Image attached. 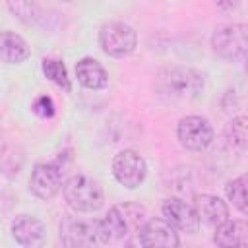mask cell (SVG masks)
Segmentation results:
<instances>
[{
	"instance_id": "6da1fadb",
	"label": "cell",
	"mask_w": 248,
	"mask_h": 248,
	"mask_svg": "<svg viewBox=\"0 0 248 248\" xmlns=\"http://www.w3.org/2000/svg\"><path fill=\"white\" fill-rule=\"evenodd\" d=\"M145 221H147V213L138 203L124 202L112 205L103 219L95 221L97 244H112L128 238L130 234H138Z\"/></svg>"
},
{
	"instance_id": "7a4b0ae2",
	"label": "cell",
	"mask_w": 248,
	"mask_h": 248,
	"mask_svg": "<svg viewBox=\"0 0 248 248\" xmlns=\"http://www.w3.org/2000/svg\"><path fill=\"white\" fill-rule=\"evenodd\" d=\"M155 89L161 97L170 101H192L203 91V76L190 66L163 68L157 72Z\"/></svg>"
},
{
	"instance_id": "3957f363",
	"label": "cell",
	"mask_w": 248,
	"mask_h": 248,
	"mask_svg": "<svg viewBox=\"0 0 248 248\" xmlns=\"http://www.w3.org/2000/svg\"><path fill=\"white\" fill-rule=\"evenodd\" d=\"M62 194L66 203L79 213H95L105 202L103 188L97 180L85 174H74L62 184Z\"/></svg>"
},
{
	"instance_id": "277c9868",
	"label": "cell",
	"mask_w": 248,
	"mask_h": 248,
	"mask_svg": "<svg viewBox=\"0 0 248 248\" xmlns=\"http://www.w3.org/2000/svg\"><path fill=\"white\" fill-rule=\"evenodd\" d=\"M213 52L225 60H240L248 48V27L244 23H225L211 35Z\"/></svg>"
},
{
	"instance_id": "5b68a950",
	"label": "cell",
	"mask_w": 248,
	"mask_h": 248,
	"mask_svg": "<svg viewBox=\"0 0 248 248\" xmlns=\"http://www.w3.org/2000/svg\"><path fill=\"white\" fill-rule=\"evenodd\" d=\"M138 35L124 21H108L99 29V46L112 58H124L136 50Z\"/></svg>"
},
{
	"instance_id": "8992f818",
	"label": "cell",
	"mask_w": 248,
	"mask_h": 248,
	"mask_svg": "<svg viewBox=\"0 0 248 248\" xmlns=\"http://www.w3.org/2000/svg\"><path fill=\"white\" fill-rule=\"evenodd\" d=\"M112 176L124 188H138L147 176L145 159L134 149H122L112 159Z\"/></svg>"
},
{
	"instance_id": "52a82bcc",
	"label": "cell",
	"mask_w": 248,
	"mask_h": 248,
	"mask_svg": "<svg viewBox=\"0 0 248 248\" xmlns=\"http://www.w3.org/2000/svg\"><path fill=\"white\" fill-rule=\"evenodd\" d=\"M176 138L182 147L190 151H203L213 141V128L207 118L190 114L178 120L176 126Z\"/></svg>"
},
{
	"instance_id": "ba28073f",
	"label": "cell",
	"mask_w": 248,
	"mask_h": 248,
	"mask_svg": "<svg viewBox=\"0 0 248 248\" xmlns=\"http://www.w3.org/2000/svg\"><path fill=\"white\" fill-rule=\"evenodd\" d=\"M64 167L58 163H37L29 176V190L39 200H52L62 190Z\"/></svg>"
},
{
	"instance_id": "9c48e42d",
	"label": "cell",
	"mask_w": 248,
	"mask_h": 248,
	"mask_svg": "<svg viewBox=\"0 0 248 248\" xmlns=\"http://www.w3.org/2000/svg\"><path fill=\"white\" fill-rule=\"evenodd\" d=\"M163 219L176 231V232H186L194 234L200 229V217L194 209V205L178 200V198H169L161 205Z\"/></svg>"
},
{
	"instance_id": "30bf717a",
	"label": "cell",
	"mask_w": 248,
	"mask_h": 248,
	"mask_svg": "<svg viewBox=\"0 0 248 248\" xmlns=\"http://www.w3.org/2000/svg\"><path fill=\"white\" fill-rule=\"evenodd\" d=\"M138 244L143 248H174L180 240L176 231L165 219H149L138 232Z\"/></svg>"
},
{
	"instance_id": "8fae6325",
	"label": "cell",
	"mask_w": 248,
	"mask_h": 248,
	"mask_svg": "<svg viewBox=\"0 0 248 248\" xmlns=\"http://www.w3.org/2000/svg\"><path fill=\"white\" fill-rule=\"evenodd\" d=\"M12 236L21 246H41L45 242V225L35 215H17L10 225Z\"/></svg>"
},
{
	"instance_id": "7c38bea8",
	"label": "cell",
	"mask_w": 248,
	"mask_h": 248,
	"mask_svg": "<svg viewBox=\"0 0 248 248\" xmlns=\"http://www.w3.org/2000/svg\"><path fill=\"white\" fill-rule=\"evenodd\" d=\"M194 209L200 217V223L203 221L209 227H217L231 217L229 205L213 194H198L194 198Z\"/></svg>"
},
{
	"instance_id": "4fadbf2b",
	"label": "cell",
	"mask_w": 248,
	"mask_h": 248,
	"mask_svg": "<svg viewBox=\"0 0 248 248\" xmlns=\"http://www.w3.org/2000/svg\"><path fill=\"white\" fill-rule=\"evenodd\" d=\"M213 242L223 248H246L248 246V223L244 219H227L215 227Z\"/></svg>"
},
{
	"instance_id": "5bb4252c",
	"label": "cell",
	"mask_w": 248,
	"mask_h": 248,
	"mask_svg": "<svg viewBox=\"0 0 248 248\" xmlns=\"http://www.w3.org/2000/svg\"><path fill=\"white\" fill-rule=\"evenodd\" d=\"M76 78L79 81V85H83L85 89H105L108 85V72L103 68V64L95 58H81L76 62Z\"/></svg>"
},
{
	"instance_id": "9a60e30c",
	"label": "cell",
	"mask_w": 248,
	"mask_h": 248,
	"mask_svg": "<svg viewBox=\"0 0 248 248\" xmlns=\"http://www.w3.org/2000/svg\"><path fill=\"white\" fill-rule=\"evenodd\" d=\"M60 238H62V244H66V246H91V244H97L95 221L68 219L60 229Z\"/></svg>"
},
{
	"instance_id": "2e32d148",
	"label": "cell",
	"mask_w": 248,
	"mask_h": 248,
	"mask_svg": "<svg viewBox=\"0 0 248 248\" xmlns=\"http://www.w3.org/2000/svg\"><path fill=\"white\" fill-rule=\"evenodd\" d=\"M31 50L27 41L14 33V31H2L0 33V60L6 64H21L29 58Z\"/></svg>"
},
{
	"instance_id": "e0dca14e",
	"label": "cell",
	"mask_w": 248,
	"mask_h": 248,
	"mask_svg": "<svg viewBox=\"0 0 248 248\" xmlns=\"http://www.w3.org/2000/svg\"><path fill=\"white\" fill-rule=\"evenodd\" d=\"M6 6L10 10V14L25 25L35 23L41 16L39 0H6Z\"/></svg>"
},
{
	"instance_id": "ac0fdd59",
	"label": "cell",
	"mask_w": 248,
	"mask_h": 248,
	"mask_svg": "<svg viewBox=\"0 0 248 248\" xmlns=\"http://www.w3.org/2000/svg\"><path fill=\"white\" fill-rule=\"evenodd\" d=\"M246 186H248L246 174H240V176L229 180L227 186H225V194H227L229 202H231L242 215L248 213V198H246V190H248V188H246Z\"/></svg>"
},
{
	"instance_id": "d6986e66",
	"label": "cell",
	"mask_w": 248,
	"mask_h": 248,
	"mask_svg": "<svg viewBox=\"0 0 248 248\" xmlns=\"http://www.w3.org/2000/svg\"><path fill=\"white\" fill-rule=\"evenodd\" d=\"M41 68H43L45 78H48L54 85H58L64 91H72V81H70L68 70H66L62 60H58V58H45Z\"/></svg>"
},
{
	"instance_id": "ffe728a7",
	"label": "cell",
	"mask_w": 248,
	"mask_h": 248,
	"mask_svg": "<svg viewBox=\"0 0 248 248\" xmlns=\"http://www.w3.org/2000/svg\"><path fill=\"white\" fill-rule=\"evenodd\" d=\"M225 138L231 145L244 149L248 143V118L244 114H240V116H234L232 120H229L225 126Z\"/></svg>"
},
{
	"instance_id": "44dd1931",
	"label": "cell",
	"mask_w": 248,
	"mask_h": 248,
	"mask_svg": "<svg viewBox=\"0 0 248 248\" xmlns=\"http://www.w3.org/2000/svg\"><path fill=\"white\" fill-rule=\"evenodd\" d=\"M33 112H35L37 116H41V118H50V116H54V103H52V99L46 97V95L35 99V103H33Z\"/></svg>"
},
{
	"instance_id": "7402d4cb",
	"label": "cell",
	"mask_w": 248,
	"mask_h": 248,
	"mask_svg": "<svg viewBox=\"0 0 248 248\" xmlns=\"http://www.w3.org/2000/svg\"><path fill=\"white\" fill-rule=\"evenodd\" d=\"M242 0H217V4L223 8V10H234L240 6Z\"/></svg>"
},
{
	"instance_id": "603a6c76",
	"label": "cell",
	"mask_w": 248,
	"mask_h": 248,
	"mask_svg": "<svg viewBox=\"0 0 248 248\" xmlns=\"http://www.w3.org/2000/svg\"><path fill=\"white\" fill-rule=\"evenodd\" d=\"M58 2H70V0H58Z\"/></svg>"
}]
</instances>
